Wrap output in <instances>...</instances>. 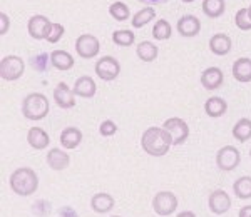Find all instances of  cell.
I'll list each match as a JSON object with an SVG mask.
<instances>
[{"label":"cell","mask_w":251,"mask_h":217,"mask_svg":"<svg viewBox=\"0 0 251 217\" xmlns=\"http://www.w3.org/2000/svg\"><path fill=\"white\" fill-rule=\"evenodd\" d=\"M173 146L171 134L164 127H149L141 137V147L152 157H163Z\"/></svg>","instance_id":"cell-1"},{"label":"cell","mask_w":251,"mask_h":217,"mask_svg":"<svg viewBox=\"0 0 251 217\" xmlns=\"http://www.w3.org/2000/svg\"><path fill=\"white\" fill-rule=\"evenodd\" d=\"M10 189L20 197L32 195L39 187V177L30 167H20L17 171L12 172L9 179Z\"/></svg>","instance_id":"cell-2"},{"label":"cell","mask_w":251,"mask_h":217,"mask_svg":"<svg viewBox=\"0 0 251 217\" xmlns=\"http://www.w3.org/2000/svg\"><path fill=\"white\" fill-rule=\"evenodd\" d=\"M49 100L44 94L34 92L22 100V114L29 120H42L49 114Z\"/></svg>","instance_id":"cell-3"},{"label":"cell","mask_w":251,"mask_h":217,"mask_svg":"<svg viewBox=\"0 0 251 217\" xmlns=\"http://www.w3.org/2000/svg\"><path fill=\"white\" fill-rule=\"evenodd\" d=\"M24 70H25V64L19 55H7L0 62V77L5 82L19 80L24 75Z\"/></svg>","instance_id":"cell-4"},{"label":"cell","mask_w":251,"mask_h":217,"mask_svg":"<svg viewBox=\"0 0 251 217\" xmlns=\"http://www.w3.org/2000/svg\"><path fill=\"white\" fill-rule=\"evenodd\" d=\"M240 160H241L240 151L233 146L221 147L216 154V166L220 171H225V172L234 171V169L240 166Z\"/></svg>","instance_id":"cell-5"},{"label":"cell","mask_w":251,"mask_h":217,"mask_svg":"<svg viewBox=\"0 0 251 217\" xmlns=\"http://www.w3.org/2000/svg\"><path fill=\"white\" fill-rule=\"evenodd\" d=\"M152 209L157 216H171L177 209V197L169 191L157 192L152 199Z\"/></svg>","instance_id":"cell-6"},{"label":"cell","mask_w":251,"mask_h":217,"mask_svg":"<svg viewBox=\"0 0 251 217\" xmlns=\"http://www.w3.org/2000/svg\"><path fill=\"white\" fill-rule=\"evenodd\" d=\"M100 50V42L96 35L82 34L75 40V52L82 59H94Z\"/></svg>","instance_id":"cell-7"},{"label":"cell","mask_w":251,"mask_h":217,"mask_svg":"<svg viewBox=\"0 0 251 217\" xmlns=\"http://www.w3.org/2000/svg\"><path fill=\"white\" fill-rule=\"evenodd\" d=\"M96 74L100 80L111 82V80L117 79V75L121 74V64L114 57H111V55L100 57L96 64Z\"/></svg>","instance_id":"cell-8"},{"label":"cell","mask_w":251,"mask_h":217,"mask_svg":"<svg viewBox=\"0 0 251 217\" xmlns=\"http://www.w3.org/2000/svg\"><path fill=\"white\" fill-rule=\"evenodd\" d=\"M163 127L171 134L173 139V146H181L188 140L189 135V127L183 119L179 117H171L163 124Z\"/></svg>","instance_id":"cell-9"},{"label":"cell","mask_w":251,"mask_h":217,"mask_svg":"<svg viewBox=\"0 0 251 217\" xmlns=\"http://www.w3.org/2000/svg\"><path fill=\"white\" fill-rule=\"evenodd\" d=\"M50 29H52V22L46 17V15H34V17L29 19V23H27L29 35L35 40L47 39Z\"/></svg>","instance_id":"cell-10"},{"label":"cell","mask_w":251,"mask_h":217,"mask_svg":"<svg viewBox=\"0 0 251 217\" xmlns=\"http://www.w3.org/2000/svg\"><path fill=\"white\" fill-rule=\"evenodd\" d=\"M208 206L213 214H216V216L226 214V212L231 209V197L228 195V192L221 191V189H216V191H213L211 195H209Z\"/></svg>","instance_id":"cell-11"},{"label":"cell","mask_w":251,"mask_h":217,"mask_svg":"<svg viewBox=\"0 0 251 217\" xmlns=\"http://www.w3.org/2000/svg\"><path fill=\"white\" fill-rule=\"evenodd\" d=\"M54 100L60 108H72L75 106V94L66 82H59L54 89Z\"/></svg>","instance_id":"cell-12"},{"label":"cell","mask_w":251,"mask_h":217,"mask_svg":"<svg viewBox=\"0 0 251 217\" xmlns=\"http://www.w3.org/2000/svg\"><path fill=\"white\" fill-rule=\"evenodd\" d=\"M201 30V20L191 14L183 15L177 20V32L183 37H196Z\"/></svg>","instance_id":"cell-13"},{"label":"cell","mask_w":251,"mask_h":217,"mask_svg":"<svg viewBox=\"0 0 251 217\" xmlns=\"http://www.w3.org/2000/svg\"><path fill=\"white\" fill-rule=\"evenodd\" d=\"M233 49V42L229 39V35L226 34H214L211 39H209V50L213 52L214 55H228Z\"/></svg>","instance_id":"cell-14"},{"label":"cell","mask_w":251,"mask_h":217,"mask_svg":"<svg viewBox=\"0 0 251 217\" xmlns=\"http://www.w3.org/2000/svg\"><path fill=\"white\" fill-rule=\"evenodd\" d=\"M223 80H225V75H223L221 69H218V67H209V69H206L201 74V84H203L206 90L220 89Z\"/></svg>","instance_id":"cell-15"},{"label":"cell","mask_w":251,"mask_h":217,"mask_svg":"<svg viewBox=\"0 0 251 217\" xmlns=\"http://www.w3.org/2000/svg\"><path fill=\"white\" fill-rule=\"evenodd\" d=\"M47 164L54 171H64L71 164V157H69V154L66 151H62V149H50L47 152Z\"/></svg>","instance_id":"cell-16"},{"label":"cell","mask_w":251,"mask_h":217,"mask_svg":"<svg viewBox=\"0 0 251 217\" xmlns=\"http://www.w3.org/2000/svg\"><path fill=\"white\" fill-rule=\"evenodd\" d=\"M27 142L35 151H42V149H46L49 146L50 137H49L47 132L42 127H30L29 132H27Z\"/></svg>","instance_id":"cell-17"},{"label":"cell","mask_w":251,"mask_h":217,"mask_svg":"<svg viewBox=\"0 0 251 217\" xmlns=\"http://www.w3.org/2000/svg\"><path fill=\"white\" fill-rule=\"evenodd\" d=\"M114 204H116L114 197L111 194H107V192H99V194L92 195L91 199V207L97 214H107L109 211H112Z\"/></svg>","instance_id":"cell-18"},{"label":"cell","mask_w":251,"mask_h":217,"mask_svg":"<svg viewBox=\"0 0 251 217\" xmlns=\"http://www.w3.org/2000/svg\"><path fill=\"white\" fill-rule=\"evenodd\" d=\"M233 77L236 79L238 82H243V84L251 82V59L241 57V59L234 60Z\"/></svg>","instance_id":"cell-19"},{"label":"cell","mask_w":251,"mask_h":217,"mask_svg":"<svg viewBox=\"0 0 251 217\" xmlns=\"http://www.w3.org/2000/svg\"><path fill=\"white\" fill-rule=\"evenodd\" d=\"M96 90H97L96 82L91 77H87V75L79 77L77 80H75V84H74V94L79 95V97L92 99L96 95Z\"/></svg>","instance_id":"cell-20"},{"label":"cell","mask_w":251,"mask_h":217,"mask_svg":"<svg viewBox=\"0 0 251 217\" xmlns=\"http://www.w3.org/2000/svg\"><path fill=\"white\" fill-rule=\"evenodd\" d=\"M82 142V132L77 127H66L60 132V146L64 149H75Z\"/></svg>","instance_id":"cell-21"},{"label":"cell","mask_w":251,"mask_h":217,"mask_svg":"<svg viewBox=\"0 0 251 217\" xmlns=\"http://www.w3.org/2000/svg\"><path fill=\"white\" fill-rule=\"evenodd\" d=\"M226 110H228V104H226V100L221 97H209L204 104V112L213 119L225 115Z\"/></svg>","instance_id":"cell-22"},{"label":"cell","mask_w":251,"mask_h":217,"mask_svg":"<svg viewBox=\"0 0 251 217\" xmlns=\"http://www.w3.org/2000/svg\"><path fill=\"white\" fill-rule=\"evenodd\" d=\"M50 64L59 70H69L74 67V57L66 50H54L50 54Z\"/></svg>","instance_id":"cell-23"},{"label":"cell","mask_w":251,"mask_h":217,"mask_svg":"<svg viewBox=\"0 0 251 217\" xmlns=\"http://www.w3.org/2000/svg\"><path fill=\"white\" fill-rule=\"evenodd\" d=\"M136 54L143 62H152V60L157 59V47L149 40H143V42L137 43Z\"/></svg>","instance_id":"cell-24"},{"label":"cell","mask_w":251,"mask_h":217,"mask_svg":"<svg viewBox=\"0 0 251 217\" xmlns=\"http://www.w3.org/2000/svg\"><path fill=\"white\" fill-rule=\"evenodd\" d=\"M201 9H203L206 17L218 19L225 14L226 3H225V0H204L203 5H201Z\"/></svg>","instance_id":"cell-25"},{"label":"cell","mask_w":251,"mask_h":217,"mask_svg":"<svg viewBox=\"0 0 251 217\" xmlns=\"http://www.w3.org/2000/svg\"><path fill=\"white\" fill-rule=\"evenodd\" d=\"M233 137L238 140V142H248L251 139V120L243 117L234 124L233 127Z\"/></svg>","instance_id":"cell-26"},{"label":"cell","mask_w":251,"mask_h":217,"mask_svg":"<svg viewBox=\"0 0 251 217\" xmlns=\"http://www.w3.org/2000/svg\"><path fill=\"white\" fill-rule=\"evenodd\" d=\"M233 191H234V195L238 199H251V177L250 175H243L234 182L233 186Z\"/></svg>","instance_id":"cell-27"},{"label":"cell","mask_w":251,"mask_h":217,"mask_svg":"<svg viewBox=\"0 0 251 217\" xmlns=\"http://www.w3.org/2000/svg\"><path fill=\"white\" fill-rule=\"evenodd\" d=\"M156 12L152 7H144V9H141L139 12H136V15H132L131 19V23L134 29H141V27H144L146 23H149L152 19H154Z\"/></svg>","instance_id":"cell-28"},{"label":"cell","mask_w":251,"mask_h":217,"mask_svg":"<svg viewBox=\"0 0 251 217\" xmlns=\"http://www.w3.org/2000/svg\"><path fill=\"white\" fill-rule=\"evenodd\" d=\"M171 34H173L171 25H169V22L164 19H159L154 23V27H152V37L156 40H166L171 37Z\"/></svg>","instance_id":"cell-29"},{"label":"cell","mask_w":251,"mask_h":217,"mask_svg":"<svg viewBox=\"0 0 251 217\" xmlns=\"http://www.w3.org/2000/svg\"><path fill=\"white\" fill-rule=\"evenodd\" d=\"M109 14H111V17L117 20V22H124V20L129 19L131 12H129V7L126 5L124 2H114L109 5Z\"/></svg>","instance_id":"cell-30"},{"label":"cell","mask_w":251,"mask_h":217,"mask_svg":"<svg viewBox=\"0 0 251 217\" xmlns=\"http://www.w3.org/2000/svg\"><path fill=\"white\" fill-rule=\"evenodd\" d=\"M136 40V35L132 30H116L112 34V42L119 47H129L132 45Z\"/></svg>","instance_id":"cell-31"},{"label":"cell","mask_w":251,"mask_h":217,"mask_svg":"<svg viewBox=\"0 0 251 217\" xmlns=\"http://www.w3.org/2000/svg\"><path fill=\"white\" fill-rule=\"evenodd\" d=\"M234 23H236L238 29L248 32L251 30V17H250V10L248 9H240L234 15Z\"/></svg>","instance_id":"cell-32"},{"label":"cell","mask_w":251,"mask_h":217,"mask_svg":"<svg viewBox=\"0 0 251 217\" xmlns=\"http://www.w3.org/2000/svg\"><path fill=\"white\" fill-rule=\"evenodd\" d=\"M64 32H66L64 25H60V23H52V29H50V32H49L46 40H47V42H50V43L59 42L60 37L64 35Z\"/></svg>","instance_id":"cell-33"},{"label":"cell","mask_w":251,"mask_h":217,"mask_svg":"<svg viewBox=\"0 0 251 217\" xmlns=\"http://www.w3.org/2000/svg\"><path fill=\"white\" fill-rule=\"evenodd\" d=\"M99 132H100V135H104V137H111V135H114L117 132V126L112 122V120H104V122L99 126Z\"/></svg>","instance_id":"cell-34"},{"label":"cell","mask_w":251,"mask_h":217,"mask_svg":"<svg viewBox=\"0 0 251 217\" xmlns=\"http://www.w3.org/2000/svg\"><path fill=\"white\" fill-rule=\"evenodd\" d=\"M46 64H47V54H40L37 57L32 59V65H34L39 72L46 70Z\"/></svg>","instance_id":"cell-35"},{"label":"cell","mask_w":251,"mask_h":217,"mask_svg":"<svg viewBox=\"0 0 251 217\" xmlns=\"http://www.w3.org/2000/svg\"><path fill=\"white\" fill-rule=\"evenodd\" d=\"M9 27H10V20L7 17L3 12H0V35H5L9 32Z\"/></svg>","instance_id":"cell-36"},{"label":"cell","mask_w":251,"mask_h":217,"mask_svg":"<svg viewBox=\"0 0 251 217\" xmlns=\"http://www.w3.org/2000/svg\"><path fill=\"white\" fill-rule=\"evenodd\" d=\"M60 217H77V212H75L72 207L66 206V207L60 209Z\"/></svg>","instance_id":"cell-37"},{"label":"cell","mask_w":251,"mask_h":217,"mask_svg":"<svg viewBox=\"0 0 251 217\" xmlns=\"http://www.w3.org/2000/svg\"><path fill=\"white\" fill-rule=\"evenodd\" d=\"M238 217H251V206L241 207V211L238 212Z\"/></svg>","instance_id":"cell-38"},{"label":"cell","mask_w":251,"mask_h":217,"mask_svg":"<svg viewBox=\"0 0 251 217\" xmlns=\"http://www.w3.org/2000/svg\"><path fill=\"white\" fill-rule=\"evenodd\" d=\"M139 2H144V3H148V5H157V3H164V2H168V0H139Z\"/></svg>","instance_id":"cell-39"},{"label":"cell","mask_w":251,"mask_h":217,"mask_svg":"<svg viewBox=\"0 0 251 217\" xmlns=\"http://www.w3.org/2000/svg\"><path fill=\"white\" fill-rule=\"evenodd\" d=\"M176 217H196V214L191 212V211H183V212H179Z\"/></svg>","instance_id":"cell-40"},{"label":"cell","mask_w":251,"mask_h":217,"mask_svg":"<svg viewBox=\"0 0 251 217\" xmlns=\"http://www.w3.org/2000/svg\"><path fill=\"white\" fill-rule=\"evenodd\" d=\"M181 2H184V3H191V2H194V0H181Z\"/></svg>","instance_id":"cell-41"},{"label":"cell","mask_w":251,"mask_h":217,"mask_svg":"<svg viewBox=\"0 0 251 217\" xmlns=\"http://www.w3.org/2000/svg\"><path fill=\"white\" fill-rule=\"evenodd\" d=\"M248 10H250V17H251V5L248 7Z\"/></svg>","instance_id":"cell-42"},{"label":"cell","mask_w":251,"mask_h":217,"mask_svg":"<svg viewBox=\"0 0 251 217\" xmlns=\"http://www.w3.org/2000/svg\"><path fill=\"white\" fill-rule=\"evenodd\" d=\"M111 217H121V216H111Z\"/></svg>","instance_id":"cell-43"},{"label":"cell","mask_w":251,"mask_h":217,"mask_svg":"<svg viewBox=\"0 0 251 217\" xmlns=\"http://www.w3.org/2000/svg\"><path fill=\"white\" fill-rule=\"evenodd\" d=\"M250 157H251V151H250Z\"/></svg>","instance_id":"cell-44"}]
</instances>
